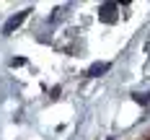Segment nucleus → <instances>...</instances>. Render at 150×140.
Here are the masks:
<instances>
[{
    "instance_id": "nucleus-2",
    "label": "nucleus",
    "mask_w": 150,
    "mask_h": 140,
    "mask_svg": "<svg viewBox=\"0 0 150 140\" xmlns=\"http://www.w3.org/2000/svg\"><path fill=\"white\" fill-rule=\"evenodd\" d=\"M106 70H109V62H96V65L88 68V75L96 78V75H101V73H106Z\"/></svg>"
},
{
    "instance_id": "nucleus-1",
    "label": "nucleus",
    "mask_w": 150,
    "mask_h": 140,
    "mask_svg": "<svg viewBox=\"0 0 150 140\" xmlns=\"http://www.w3.org/2000/svg\"><path fill=\"white\" fill-rule=\"evenodd\" d=\"M31 11H23V13H18V16H13V18H11V21H8V23H5V34H13L16 29H18V26H21V23H23V21H26V16H29Z\"/></svg>"
}]
</instances>
